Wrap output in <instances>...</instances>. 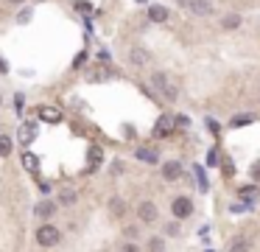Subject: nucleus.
Returning <instances> with one entry per match:
<instances>
[{
    "label": "nucleus",
    "mask_w": 260,
    "mask_h": 252,
    "mask_svg": "<svg viewBox=\"0 0 260 252\" xmlns=\"http://www.w3.org/2000/svg\"><path fill=\"white\" fill-rule=\"evenodd\" d=\"M151 84H154V90H160L165 98H168V101H176V96H179V93H176V87L171 84V78L165 76V73H154Z\"/></svg>",
    "instance_id": "nucleus-1"
},
{
    "label": "nucleus",
    "mask_w": 260,
    "mask_h": 252,
    "mask_svg": "<svg viewBox=\"0 0 260 252\" xmlns=\"http://www.w3.org/2000/svg\"><path fill=\"white\" fill-rule=\"evenodd\" d=\"M59 238H62V233H59V227H54V224H42V227L36 230V241H39L42 246H56Z\"/></svg>",
    "instance_id": "nucleus-2"
},
{
    "label": "nucleus",
    "mask_w": 260,
    "mask_h": 252,
    "mask_svg": "<svg viewBox=\"0 0 260 252\" xmlns=\"http://www.w3.org/2000/svg\"><path fill=\"white\" fill-rule=\"evenodd\" d=\"M171 210H174V216H176V219H188L190 213H193V202H190L188 196H179V199H174Z\"/></svg>",
    "instance_id": "nucleus-3"
},
{
    "label": "nucleus",
    "mask_w": 260,
    "mask_h": 252,
    "mask_svg": "<svg viewBox=\"0 0 260 252\" xmlns=\"http://www.w3.org/2000/svg\"><path fill=\"white\" fill-rule=\"evenodd\" d=\"M137 216H140V222H143V224H151V222H157L160 210H157V204H154V202H143L137 207Z\"/></svg>",
    "instance_id": "nucleus-4"
},
{
    "label": "nucleus",
    "mask_w": 260,
    "mask_h": 252,
    "mask_svg": "<svg viewBox=\"0 0 260 252\" xmlns=\"http://www.w3.org/2000/svg\"><path fill=\"white\" fill-rule=\"evenodd\" d=\"M185 9H190L193 14H199V17H207V14H213V6L207 3V0H179Z\"/></svg>",
    "instance_id": "nucleus-5"
},
{
    "label": "nucleus",
    "mask_w": 260,
    "mask_h": 252,
    "mask_svg": "<svg viewBox=\"0 0 260 252\" xmlns=\"http://www.w3.org/2000/svg\"><path fill=\"white\" fill-rule=\"evenodd\" d=\"M179 177H182V165L176 160H171V162H165V165H163V180L165 182H176Z\"/></svg>",
    "instance_id": "nucleus-6"
},
{
    "label": "nucleus",
    "mask_w": 260,
    "mask_h": 252,
    "mask_svg": "<svg viewBox=\"0 0 260 252\" xmlns=\"http://www.w3.org/2000/svg\"><path fill=\"white\" fill-rule=\"evenodd\" d=\"M129 62L137 65V67L148 65V51H145V48H132V51H129Z\"/></svg>",
    "instance_id": "nucleus-7"
},
{
    "label": "nucleus",
    "mask_w": 260,
    "mask_h": 252,
    "mask_svg": "<svg viewBox=\"0 0 260 252\" xmlns=\"http://www.w3.org/2000/svg\"><path fill=\"white\" fill-rule=\"evenodd\" d=\"M34 213H36V216H39V219H50V216H54V213H56V204L45 199V202H39V204H36V207H34Z\"/></svg>",
    "instance_id": "nucleus-8"
},
{
    "label": "nucleus",
    "mask_w": 260,
    "mask_h": 252,
    "mask_svg": "<svg viewBox=\"0 0 260 252\" xmlns=\"http://www.w3.org/2000/svg\"><path fill=\"white\" fill-rule=\"evenodd\" d=\"M39 118L48 120V123H56V120H62V112L56 107H39Z\"/></svg>",
    "instance_id": "nucleus-9"
},
{
    "label": "nucleus",
    "mask_w": 260,
    "mask_h": 252,
    "mask_svg": "<svg viewBox=\"0 0 260 252\" xmlns=\"http://www.w3.org/2000/svg\"><path fill=\"white\" fill-rule=\"evenodd\" d=\"M148 17H151L154 23H165V20H168V9H165V6H151Z\"/></svg>",
    "instance_id": "nucleus-10"
},
{
    "label": "nucleus",
    "mask_w": 260,
    "mask_h": 252,
    "mask_svg": "<svg viewBox=\"0 0 260 252\" xmlns=\"http://www.w3.org/2000/svg\"><path fill=\"white\" fill-rule=\"evenodd\" d=\"M171 129H174V118H171V115H163V118H160L157 132H154V135H168Z\"/></svg>",
    "instance_id": "nucleus-11"
},
{
    "label": "nucleus",
    "mask_w": 260,
    "mask_h": 252,
    "mask_svg": "<svg viewBox=\"0 0 260 252\" xmlns=\"http://www.w3.org/2000/svg\"><path fill=\"white\" fill-rule=\"evenodd\" d=\"M9 154H12V138L0 135V157H9Z\"/></svg>",
    "instance_id": "nucleus-12"
},
{
    "label": "nucleus",
    "mask_w": 260,
    "mask_h": 252,
    "mask_svg": "<svg viewBox=\"0 0 260 252\" xmlns=\"http://www.w3.org/2000/svg\"><path fill=\"white\" fill-rule=\"evenodd\" d=\"M90 78H92V81H107V78H109V70H107V67H92V70H90Z\"/></svg>",
    "instance_id": "nucleus-13"
},
{
    "label": "nucleus",
    "mask_w": 260,
    "mask_h": 252,
    "mask_svg": "<svg viewBox=\"0 0 260 252\" xmlns=\"http://www.w3.org/2000/svg\"><path fill=\"white\" fill-rule=\"evenodd\" d=\"M34 135H36V129L31 123H25V129H20V140H23V143H31V140H34Z\"/></svg>",
    "instance_id": "nucleus-14"
},
{
    "label": "nucleus",
    "mask_w": 260,
    "mask_h": 252,
    "mask_svg": "<svg viewBox=\"0 0 260 252\" xmlns=\"http://www.w3.org/2000/svg\"><path fill=\"white\" fill-rule=\"evenodd\" d=\"M137 157L143 162H157V151H151V149H137Z\"/></svg>",
    "instance_id": "nucleus-15"
},
{
    "label": "nucleus",
    "mask_w": 260,
    "mask_h": 252,
    "mask_svg": "<svg viewBox=\"0 0 260 252\" xmlns=\"http://www.w3.org/2000/svg\"><path fill=\"white\" fill-rule=\"evenodd\" d=\"M23 165L28 168V171H36V165H39V160H36V157L31 154V151H25V154H23Z\"/></svg>",
    "instance_id": "nucleus-16"
},
{
    "label": "nucleus",
    "mask_w": 260,
    "mask_h": 252,
    "mask_svg": "<svg viewBox=\"0 0 260 252\" xmlns=\"http://www.w3.org/2000/svg\"><path fill=\"white\" fill-rule=\"evenodd\" d=\"M109 210H112L115 216H123V210H126V204H123V199H112V202H109Z\"/></svg>",
    "instance_id": "nucleus-17"
},
{
    "label": "nucleus",
    "mask_w": 260,
    "mask_h": 252,
    "mask_svg": "<svg viewBox=\"0 0 260 252\" xmlns=\"http://www.w3.org/2000/svg\"><path fill=\"white\" fill-rule=\"evenodd\" d=\"M163 246H165L163 238H151V241H148V252H163Z\"/></svg>",
    "instance_id": "nucleus-18"
},
{
    "label": "nucleus",
    "mask_w": 260,
    "mask_h": 252,
    "mask_svg": "<svg viewBox=\"0 0 260 252\" xmlns=\"http://www.w3.org/2000/svg\"><path fill=\"white\" fill-rule=\"evenodd\" d=\"M238 23H241V17H238V14H230V17H224V28H238Z\"/></svg>",
    "instance_id": "nucleus-19"
},
{
    "label": "nucleus",
    "mask_w": 260,
    "mask_h": 252,
    "mask_svg": "<svg viewBox=\"0 0 260 252\" xmlns=\"http://www.w3.org/2000/svg\"><path fill=\"white\" fill-rule=\"evenodd\" d=\"M59 202H62V204H73V202H76V193H73V191H62Z\"/></svg>",
    "instance_id": "nucleus-20"
},
{
    "label": "nucleus",
    "mask_w": 260,
    "mask_h": 252,
    "mask_svg": "<svg viewBox=\"0 0 260 252\" xmlns=\"http://www.w3.org/2000/svg\"><path fill=\"white\" fill-rule=\"evenodd\" d=\"M252 120V115H238V118H232V126H243Z\"/></svg>",
    "instance_id": "nucleus-21"
},
{
    "label": "nucleus",
    "mask_w": 260,
    "mask_h": 252,
    "mask_svg": "<svg viewBox=\"0 0 260 252\" xmlns=\"http://www.w3.org/2000/svg\"><path fill=\"white\" fill-rule=\"evenodd\" d=\"M90 162H92V165H98V162H101V149H92L90 151Z\"/></svg>",
    "instance_id": "nucleus-22"
},
{
    "label": "nucleus",
    "mask_w": 260,
    "mask_h": 252,
    "mask_svg": "<svg viewBox=\"0 0 260 252\" xmlns=\"http://www.w3.org/2000/svg\"><path fill=\"white\" fill-rule=\"evenodd\" d=\"M121 252H140V246L134 244V241H129V244H123V249Z\"/></svg>",
    "instance_id": "nucleus-23"
},
{
    "label": "nucleus",
    "mask_w": 260,
    "mask_h": 252,
    "mask_svg": "<svg viewBox=\"0 0 260 252\" xmlns=\"http://www.w3.org/2000/svg\"><path fill=\"white\" fill-rule=\"evenodd\" d=\"M252 180H254V182H260V160L252 165Z\"/></svg>",
    "instance_id": "nucleus-24"
},
{
    "label": "nucleus",
    "mask_w": 260,
    "mask_h": 252,
    "mask_svg": "<svg viewBox=\"0 0 260 252\" xmlns=\"http://www.w3.org/2000/svg\"><path fill=\"white\" fill-rule=\"evenodd\" d=\"M241 193H243V196H254V193H257V188H241Z\"/></svg>",
    "instance_id": "nucleus-25"
},
{
    "label": "nucleus",
    "mask_w": 260,
    "mask_h": 252,
    "mask_svg": "<svg viewBox=\"0 0 260 252\" xmlns=\"http://www.w3.org/2000/svg\"><path fill=\"white\" fill-rule=\"evenodd\" d=\"M224 174H227V177L235 174V171H232V162H224Z\"/></svg>",
    "instance_id": "nucleus-26"
},
{
    "label": "nucleus",
    "mask_w": 260,
    "mask_h": 252,
    "mask_svg": "<svg viewBox=\"0 0 260 252\" xmlns=\"http://www.w3.org/2000/svg\"><path fill=\"white\" fill-rule=\"evenodd\" d=\"M9 3H23V0H9Z\"/></svg>",
    "instance_id": "nucleus-27"
}]
</instances>
